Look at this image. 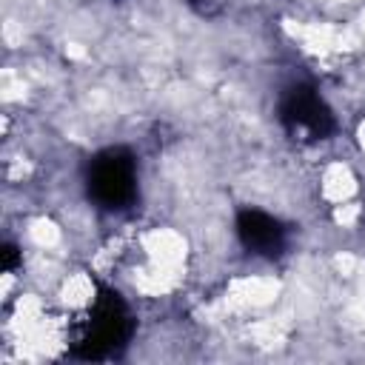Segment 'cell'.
Returning a JSON list of instances; mask_svg holds the SVG:
<instances>
[{"instance_id":"cell-1","label":"cell","mask_w":365,"mask_h":365,"mask_svg":"<svg viewBox=\"0 0 365 365\" xmlns=\"http://www.w3.org/2000/svg\"><path fill=\"white\" fill-rule=\"evenodd\" d=\"M131 334V314L114 291H100L77 319L74 348L80 356L103 359L117 354Z\"/></svg>"},{"instance_id":"cell-2","label":"cell","mask_w":365,"mask_h":365,"mask_svg":"<svg viewBox=\"0 0 365 365\" xmlns=\"http://www.w3.org/2000/svg\"><path fill=\"white\" fill-rule=\"evenodd\" d=\"M88 194L103 208H125L137 194V165L123 148L97 154L88 165Z\"/></svg>"},{"instance_id":"cell-3","label":"cell","mask_w":365,"mask_h":365,"mask_svg":"<svg viewBox=\"0 0 365 365\" xmlns=\"http://www.w3.org/2000/svg\"><path fill=\"white\" fill-rule=\"evenodd\" d=\"M282 123L288 125L291 134H299L302 140H322L331 128H334V117L331 108L325 106V100L308 88V86H294L285 100H282Z\"/></svg>"},{"instance_id":"cell-4","label":"cell","mask_w":365,"mask_h":365,"mask_svg":"<svg viewBox=\"0 0 365 365\" xmlns=\"http://www.w3.org/2000/svg\"><path fill=\"white\" fill-rule=\"evenodd\" d=\"M237 234L242 240V245L251 251V254H259V257H274L282 251V242H285V231L282 225L265 214V211H257V208H245L240 217H237Z\"/></svg>"}]
</instances>
